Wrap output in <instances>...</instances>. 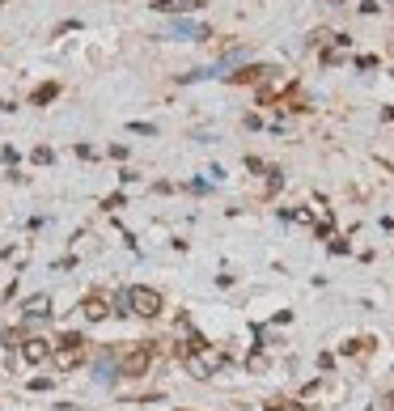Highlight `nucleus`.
I'll return each instance as SVG.
<instances>
[{"instance_id": "nucleus-1", "label": "nucleus", "mask_w": 394, "mask_h": 411, "mask_svg": "<svg viewBox=\"0 0 394 411\" xmlns=\"http://www.w3.org/2000/svg\"><path fill=\"white\" fill-rule=\"evenodd\" d=\"M51 356H55V365H60L64 373H73V369H81V365H85V335H77V331H68V335L60 339V348H55Z\"/></svg>"}, {"instance_id": "nucleus-2", "label": "nucleus", "mask_w": 394, "mask_h": 411, "mask_svg": "<svg viewBox=\"0 0 394 411\" xmlns=\"http://www.w3.org/2000/svg\"><path fill=\"white\" fill-rule=\"evenodd\" d=\"M128 301H132V314H140V318H157L161 314V293L157 288H149V284H136V288H128Z\"/></svg>"}, {"instance_id": "nucleus-3", "label": "nucleus", "mask_w": 394, "mask_h": 411, "mask_svg": "<svg viewBox=\"0 0 394 411\" xmlns=\"http://www.w3.org/2000/svg\"><path fill=\"white\" fill-rule=\"evenodd\" d=\"M47 356H51V343H47V339H38V335L22 339V361H26V365H43Z\"/></svg>"}, {"instance_id": "nucleus-4", "label": "nucleus", "mask_w": 394, "mask_h": 411, "mask_svg": "<svg viewBox=\"0 0 394 411\" xmlns=\"http://www.w3.org/2000/svg\"><path fill=\"white\" fill-rule=\"evenodd\" d=\"M153 356H157V348H153V343H140V348H136V352L128 356V365H123V369H128L132 378H140V373H144V369L153 365Z\"/></svg>"}, {"instance_id": "nucleus-5", "label": "nucleus", "mask_w": 394, "mask_h": 411, "mask_svg": "<svg viewBox=\"0 0 394 411\" xmlns=\"http://www.w3.org/2000/svg\"><path fill=\"white\" fill-rule=\"evenodd\" d=\"M208 0H153V9L157 13H170V17H179V13H195V9H204Z\"/></svg>"}, {"instance_id": "nucleus-6", "label": "nucleus", "mask_w": 394, "mask_h": 411, "mask_svg": "<svg viewBox=\"0 0 394 411\" xmlns=\"http://www.w3.org/2000/svg\"><path fill=\"white\" fill-rule=\"evenodd\" d=\"M81 310H85V318H89V323L110 318V305H106V297H85V305H81Z\"/></svg>"}, {"instance_id": "nucleus-7", "label": "nucleus", "mask_w": 394, "mask_h": 411, "mask_svg": "<svg viewBox=\"0 0 394 411\" xmlns=\"http://www.w3.org/2000/svg\"><path fill=\"white\" fill-rule=\"evenodd\" d=\"M55 98H60V85L47 81V85H38V89L30 93V107H47V102H55Z\"/></svg>"}, {"instance_id": "nucleus-8", "label": "nucleus", "mask_w": 394, "mask_h": 411, "mask_svg": "<svg viewBox=\"0 0 394 411\" xmlns=\"http://www.w3.org/2000/svg\"><path fill=\"white\" fill-rule=\"evenodd\" d=\"M47 314H51V297H43V293H38V297H30V301H26V318H47Z\"/></svg>"}, {"instance_id": "nucleus-9", "label": "nucleus", "mask_w": 394, "mask_h": 411, "mask_svg": "<svg viewBox=\"0 0 394 411\" xmlns=\"http://www.w3.org/2000/svg\"><path fill=\"white\" fill-rule=\"evenodd\" d=\"M267 72H271V68H263V64H250V68H242V72H234V81H238V85H246V81H263Z\"/></svg>"}, {"instance_id": "nucleus-10", "label": "nucleus", "mask_w": 394, "mask_h": 411, "mask_svg": "<svg viewBox=\"0 0 394 411\" xmlns=\"http://www.w3.org/2000/svg\"><path fill=\"white\" fill-rule=\"evenodd\" d=\"M132 132H136V136H157V127H153V123H132Z\"/></svg>"}, {"instance_id": "nucleus-11", "label": "nucleus", "mask_w": 394, "mask_h": 411, "mask_svg": "<svg viewBox=\"0 0 394 411\" xmlns=\"http://www.w3.org/2000/svg\"><path fill=\"white\" fill-rule=\"evenodd\" d=\"M356 68H377V56H356Z\"/></svg>"}, {"instance_id": "nucleus-12", "label": "nucleus", "mask_w": 394, "mask_h": 411, "mask_svg": "<svg viewBox=\"0 0 394 411\" xmlns=\"http://www.w3.org/2000/svg\"><path fill=\"white\" fill-rule=\"evenodd\" d=\"M326 5H344V0H326Z\"/></svg>"}, {"instance_id": "nucleus-13", "label": "nucleus", "mask_w": 394, "mask_h": 411, "mask_svg": "<svg viewBox=\"0 0 394 411\" xmlns=\"http://www.w3.org/2000/svg\"><path fill=\"white\" fill-rule=\"evenodd\" d=\"M390 407H394V398H390Z\"/></svg>"}]
</instances>
